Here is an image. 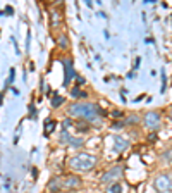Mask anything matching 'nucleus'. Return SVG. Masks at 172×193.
<instances>
[{"instance_id":"nucleus-1","label":"nucleus","mask_w":172,"mask_h":193,"mask_svg":"<svg viewBox=\"0 0 172 193\" xmlns=\"http://www.w3.org/2000/svg\"><path fill=\"white\" fill-rule=\"evenodd\" d=\"M69 116H72V117H79V119H86V121H95V119L98 117V116H105L102 109L98 105H95V104H72V105H69L67 109Z\"/></svg>"},{"instance_id":"nucleus-2","label":"nucleus","mask_w":172,"mask_h":193,"mask_svg":"<svg viewBox=\"0 0 172 193\" xmlns=\"http://www.w3.org/2000/svg\"><path fill=\"white\" fill-rule=\"evenodd\" d=\"M96 164V157L91 154H77L69 160V167L74 171H90Z\"/></svg>"},{"instance_id":"nucleus-3","label":"nucleus","mask_w":172,"mask_h":193,"mask_svg":"<svg viewBox=\"0 0 172 193\" xmlns=\"http://www.w3.org/2000/svg\"><path fill=\"white\" fill-rule=\"evenodd\" d=\"M155 186L158 188V191H170L172 190V181L167 174H160L155 178Z\"/></svg>"},{"instance_id":"nucleus-4","label":"nucleus","mask_w":172,"mask_h":193,"mask_svg":"<svg viewBox=\"0 0 172 193\" xmlns=\"http://www.w3.org/2000/svg\"><path fill=\"white\" fill-rule=\"evenodd\" d=\"M120 174H122V167L115 166V167H112L108 172H105V174L102 176V183H110V181H115L120 178Z\"/></svg>"},{"instance_id":"nucleus-5","label":"nucleus","mask_w":172,"mask_h":193,"mask_svg":"<svg viewBox=\"0 0 172 193\" xmlns=\"http://www.w3.org/2000/svg\"><path fill=\"white\" fill-rule=\"evenodd\" d=\"M145 124L150 129H157L160 124V114L158 112H148V114L145 116Z\"/></svg>"},{"instance_id":"nucleus-6","label":"nucleus","mask_w":172,"mask_h":193,"mask_svg":"<svg viewBox=\"0 0 172 193\" xmlns=\"http://www.w3.org/2000/svg\"><path fill=\"white\" fill-rule=\"evenodd\" d=\"M64 67H65V78H64V85L67 86L69 85V81H71V78H72V74H74V69H72V61L71 59H64Z\"/></svg>"},{"instance_id":"nucleus-7","label":"nucleus","mask_w":172,"mask_h":193,"mask_svg":"<svg viewBox=\"0 0 172 193\" xmlns=\"http://www.w3.org/2000/svg\"><path fill=\"white\" fill-rule=\"evenodd\" d=\"M129 147V141L126 140V138H122V136H117L115 138V143H114V148H115V152H122V150H126Z\"/></svg>"},{"instance_id":"nucleus-8","label":"nucleus","mask_w":172,"mask_h":193,"mask_svg":"<svg viewBox=\"0 0 172 193\" xmlns=\"http://www.w3.org/2000/svg\"><path fill=\"white\" fill-rule=\"evenodd\" d=\"M79 184H81V179H79L77 176H69V178H65V181H64L65 188H77Z\"/></svg>"},{"instance_id":"nucleus-9","label":"nucleus","mask_w":172,"mask_h":193,"mask_svg":"<svg viewBox=\"0 0 172 193\" xmlns=\"http://www.w3.org/2000/svg\"><path fill=\"white\" fill-rule=\"evenodd\" d=\"M120 191H122V188H120L119 183L110 184V186H108V190H107V193H120Z\"/></svg>"},{"instance_id":"nucleus-10","label":"nucleus","mask_w":172,"mask_h":193,"mask_svg":"<svg viewBox=\"0 0 172 193\" xmlns=\"http://www.w3.org/2000/svg\"><path fill=\"white\" fill-rule=\"evenodd\" d=\"M53 128H55V123L53 121H45V133H52L53 131Z\"/></svg>"},{"instance_id":"nucleus-11","label":"nucleus","mask_w":172,"mask_h":193,"mask_svg":"<svg viewBox=\"0 0 172 193\" xmlns=\"http://www.w3.org/2000/svg\"><path fill=\"white\" fill-rule=\"evenodd\" d=\"M62 102H64V98H62V96H59V95H55L53 98H52V105H53V107H59Z\"/></svg>"},{"instance_id":"nucleus-12","label":"nucleus","mask_w":172,"mask_h":193,"mask_svg":"<svg viewBox=\"0 0 172 193\" xmlns=\"http://www.w3.org/2000/svg\"><path fill=\"white\" fill-rule=\"evenodd\" d=\"M69 140H71V136H69V133L64 129V131L60 133V141H62V143H69Z\"/></svg>"},{"instance_id":"nucleus-13","label":"nucleus","mask_w":172,"mask_h":193,"mask_svg":"<svg viewBox=\"0 0 172 193\" xmlns=\"http://www.w3.org/2000/svg\"><path fill=\"white\" fill-rule=\"evenodd\" d=\"M69 143L72 145V147H81V145H83V140H81V138H72V136H71Z\"/></svg>"},{"instance_id":"nucleus-14","label":"nucleus","mask_w":172,"mask_h":193,"mask_svg":"<svg viewBox=\"0 0 172 193\" xmlns=\"http://www.w3.org/2000/svg\"><path fill=\"white\" fill-rule=\"evenodd\" d=\"M71 95H72V96H83V98H86V96H88V95H86L84 92H79L77 88H74L72 92H71Z\"/></svg>"},{"instance_id":"nucleus-15","label":"nucleus","mask_w":172,"mask_h":193,"mask_svg":"<svg viewBox=\"0 0 172 193\" xmlns=\"http://www.w3.org/2000/svg\"><path fill=\"white\" fill-rule=\"evenodd\" d=\"M48 188L52 190V191H57V190H59V179H52V183H50V186H48Z\"/></svg>"},{"instance_id":"nucleus-16","label":"nucleus","mask_w":172,"mask_h":193,"mask_svg":"<svg viewBox=\"0 0 172 193\" xmlns=\"http://www.w3.org/2000/svg\"><path fill=\"white\" fill-rule=\"evenodd\" d=\"M59 45H60V47H62V48H67V38H65V36H59Z\"/></svg>"},{"instance_id":"nucleus-17","label":"nucleus","mask_w":172,"mask_h":193,"mask_svg":"<svg viewBox=\"0 0 172 193\" xmlns=\"http://www.w3.org/2000/svg\"><path fill=\"white\" fill-rule=\"evenodd\" d=\"M120 128H124V124H122V123H119V121L112 124V129H120Z\"/></svg>"},{"instance_id":"nucleus-18","label":"nucleus","mask_w":172,"mask_h":193,"mask_svg":"<svg viewBox=\"0 0 172 193\" xmlns=\"http://www.w3.org/2000/svg\"><path fill=\"white\" fill-rule=\"evenodd\" d=\"M112 116H114V117H120V116H122V110H119V109L112 110Z\"/></svg>"},{"instance_id":"nucleus-19","label":"nucleus","mask_w":172,"mask_h":193,"mask_svg":"<svg viewBox=\"0 0 172 193\" xmlns=\"http://www.w3.org/2000/svg\"><path fill=\"white\" fill-rule=\"evenodd\" d=\"M67 128H71V121L65 119V121H64V129H65V131H67Z\"/></svg>"},{"instance_id":"nucleus-20","label":"nucleus","mask_w":172,"mask_h":193,"mask_svg":"<svg viewBox=\"0 0 172 193\" xmlns=\"http://www.w3.org/2000/svg\"><path fill=\"white\" fill-rule=\"evenodd\" d=\"M155 140H157V135H155V133H151V135H150V141H155Z\"/></svg>"},{"instance_id":"nucleus-21","label":"nucleus","mask_w":172,"mask_h":193,"mask_svg":"<svg viewBox=\"0 0 172 193\" xmlns=\"http://www.w3.org/2000/svg\"><path fill=\"white\" fill-rule=\"evenodd\" d=\"M5 14H12V7H7V9H5Z\"/></svg>"}]
</instances>
